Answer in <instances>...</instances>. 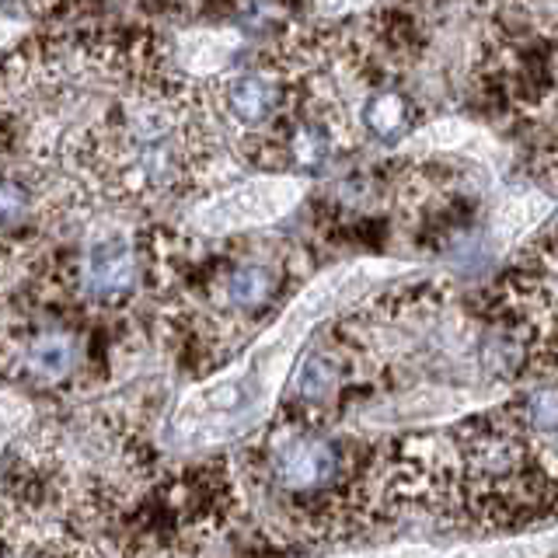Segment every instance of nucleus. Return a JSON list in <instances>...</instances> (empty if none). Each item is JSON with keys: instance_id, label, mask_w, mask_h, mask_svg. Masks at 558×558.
Returning a JSON list of instances; mask_svg holds the SVG:
<instances>
[{"instance_id": "nucleus-5", "label": "nucleus", "mask_w": 558, "mask_h": 558, "mask_svg": "<svg viewBox=\"0 0 558 558\" xmlns=\"http://www.w3.org/2000/svg\"><path fill=\"white\" fill-rule=\"evenodd\" d=\"M241 35L238 32H214V28H203V32H192L182 35L179 43V60L196 70V74H214V70L227 66L238 52H241Z\"/></svg>"}, {"instance_id": "nucleus-8", "label": "nucleus", "mask_w": 558, "mask_h": 558, "mask_svg": "<svg viewBox=\"0 0 558 558\" xmlns=\"http://www.w3.org/2000/svg\"><path fill=\"white\" fill-rule=\"evenodd\" d=\"M74 360H77L74 339L60 336V331H46V336H39L28 349L32 371L43 374V377H63L70 366H74Z\"/></svg>"}, {"instance_id": "nucleus-13", "label": "nucleus", "mask_w": 558, "mask_h": 558, "mask_svg": "<svg viewBox=\"0 0 558 558\" xmlns=\"http://www.w3.org/2000/svg\"><path fill=\"white\" fill-rule=\"evenodd\" d=\"M527 415L541 429H558V391H537L527 401Z\"/></svg>"}, {"instance_id": "nucleus-14", "label": "nucleus", "mask_w": 558, "mask_h": 558, "mask_svg": "<svg viewBox=\"0 0 558 558\" xmlns=\"http://www.w3.org/2000/svg\"><path fill=\"white\" fill-rule=\"evenodd\" d=\"M293 154H296V161H301L304 168H318V165L325 161V144H322V136L301 130V133H296V140H293Z\"/></svg>"}, {"instance_id": "nucleus-4", "label": "nucleus", "mask_w": 558, "mask_h": 558, "mask_svg": "<svg viewBox=\"0 0 558 558\" xmlns=\"http://www.w3.org/2000/svg\"><path fill=\"white\" fill-rule=\"evenodd\" d=\"M133 279H136V262L126 238L112 234L87 248V287L98 296L126 293L133 287Z\"/></svg>"}, {"instance_id": "nucleus-9", "label": "nucleus", "mask_w": 558, "mask_h": 558, "mask_svg": "<svg viewBox=\"0 0 558 558\" xmlns=\"http://www.w3.org/2000/svg\"><path fill=\"white\" fill-rule=\"evenodd\" d=\"M272 293V272L266 266H241L227 279V301L234 307H262Z\"/></svg>"}, {"instance_id": "nucleus-6", "label": "nucleus", "mask_w": 558, "mask_h": 558, "mask_svg": "<svg viewBox=\"0 0 558 558\" xmlns=\"http://www.w3.org/2000/svg\"><path fill=\"white\" fill-rule=\"evenodd\" d=\"M272 105H276V92L255 74H241L231 81V87H227V109H231L241 122H248V126L266 119L272 112Z\"/></svg>"}, {"instance_id": "nucleus-1", "label": "nucleus", "mask_w": 558, "mask_h": 558, "mask_svg": "<svg viewBox=\"0 0 558 558\" xmlns=\"http://www.w3.org/2000/svg\"><path fill=\"white\" fill-rule=\"evenodd\" d=\"M412 272L418 269L395 258H360L325 269L293 296L279 322L262 331V339L234 366L182 395L168 418L165 440L174 450H209L258 429L269 418L311 331L336 311L353 304L356 296L374 293L377 287Z\"/></svg>"}, {"instance_id": "nucleus-7", "label": "nucleus", "mask_w": 558, "mask_h": 558, "mask_svg": "<svg viewBox=\"0 0 558 558\" xmlns=\"http://www.w3.org/2000/svg\"><path fill=\"white\" fill-rule=\"evenodd\" d=\"M551 199L545 196H513V199H506L499 206V214H496V234L502 241H517L531 231V227H537L541 220H545L551 214Z\"/></svg>"}, {"instance_id": "nucleus-11", "label": "nucleus", "mask_w": 558, "mask_h": 558, "mask_svg": "<svg viewBox=\"0 0 558 558\" xmlns=\"http://www.w3.org/2000/svg\"><path fill=\"white\" fill-rule=\"evenodd\" d=\"M363 119H366V126H371L377 136H391L401 126V122H405V101H401L398 95H391V92H384V95L371 98Z\"/></svg>"}, {"instance_id": "nucleus-10", "label": "nucleus", "mask_w": 558, "mask_h": 558, "mask_svg": "<svg viewBox=\"0 0 558 558\" xmlns=\"http://www.w3.org/2000/svg\"><path fill=\"white\" fill-rule=\"evenodd\" d=\"M293 388L301 398H325V395H331V388H336V371H331L322 356H311L296 366Z\"/></svg>"}, {"instance_id": "nucleus-12", "label": "nucleus", "mask_w": 558, "mask_h": 558, "mask_svg": "<svg viewBox=\"0 0 558 558\" xmlns=\"http://www.w3.org/2000/svg\"><path fill=\"white\" fill-rule=\"evenodd\" d=\"M468 136H475V130L468 126L461 119H444V122H433L418 136H412L415 147H429V150H450V147H461Z\"/></svg>"}, {"instance_id": "nucleus-3", "label": "nucleus", "mask_w": 558, "mask_h": 558, "mask_svg": "<svg viewBox=\"0 0 558 558\" xmlns=\"http://www.w3.org/2000/svg\"><path fill=\"white\" fill-rule=\"evenodd\" d=\"M276 475L287 488H314L336 475V450H331V444H325V440L301 436V440H293L279 450Z\"/></svg>"}, {"instance_id": "nucleus-15", "label": "nucleus", "mask_w": 558, "mask_h": 558, "mask_svg": "<svg viewBox=\"0 0 558 558\" xmlns=\"http://www.w3.org/2000/svg\"><path fill=\"white\" fill-rule=\"evenodd\" d=\"M374 0H318V11L325 17H342V14H353V11H363L371 8Z\"/></svg>"}, {"instance_id": "nucleus-2", "label": "nucleus", "mask_w": 558, "mask_h": 558, "mask_svg": "<svg viewBox=\"0 0 558 558\" xmlns=\"http://www.w3.org/2000/svg\"><path fill=\"white\" fill-rule=\"evenodd\" d=\"M304 182L290 179V174H272V179H252L234 189L220 192V196L206 199L196 206L192 223L206 234H227L244 231V227H262L279 217H287L290 209L301 203Z\"/></svg>"}]
</instances>
